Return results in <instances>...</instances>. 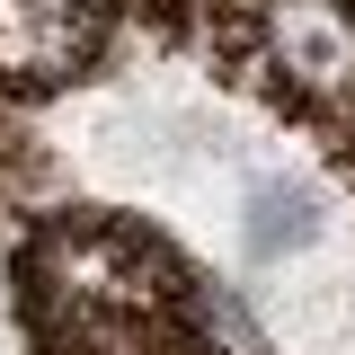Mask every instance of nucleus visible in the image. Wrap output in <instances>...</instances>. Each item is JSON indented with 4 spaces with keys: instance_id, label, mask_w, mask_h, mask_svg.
I'll return each instance as SVG.
<instances>
[{
    "instance_id": "obj_1",
    "label": "nucleus",
    "mask_w": 355,
    "mask_h": 355,
    "mask_svg": "<svg viewBox=\"0 0 355 355\" xmlns=\"http://www.w3.org/2000/svg\"><path fill=\"white\" fill-rule=\"evenodd\" d=\"M266 62L302 98H347L355 89V9L347 0H266L258 18Z\"/></svg>"
},
{
    "instance_id": "obj_2",
    "label": "nucleus",
    "mask_w": 355,
    "mask_h": 355,
    "mask_svg": "<svg viewBox=\"0 0 355 355\" xmlns=\"http://www.w3.org/2000/svg\"><path fill=\"white\" fill-rule=\"evenodd\" d=\"M258 258H284V249H302L311 231H320V196L311 187H258Z\"/></svg>"
}]
</instances>
